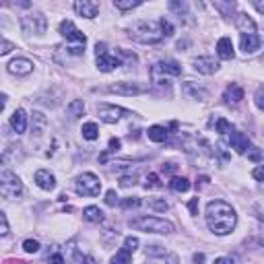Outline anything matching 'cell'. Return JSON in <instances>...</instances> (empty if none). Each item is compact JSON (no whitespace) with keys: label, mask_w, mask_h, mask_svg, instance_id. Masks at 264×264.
<instances>
[{"label":"cell","mask_w":264,"mask_h":264,"mask_svg":"<svg viewBox=\"0 0 264 264\" xmlns=\"http://www.w3.org/2000/svg\"><path fill=\"white\" fill-rule=\"evenodd\" d=\"M206 225L217 235L231 233L237 225V215H235L233 206L223 200H210L206 204Z\"/></svg>","instance_id":"cell-1"},{"label":"cell","mask_w":264,"mask_h":264,"mask_svg":"<svg viewBox=\"0 0 264 264\" xmlns=\"http://www.w3.org/2000/svg\"><path fill=\"white\" fill-rule=\"evenodd\" d=\"M130 35L140 44H157L165 38L163 29H161V19L159 21H138V23H134L130 27Z\"/></svg>","instance_id":"cell-2"},{"label":"cell","mask_w":264,"mask_h":264,"mask_svg":"<svg viewBox=\"0 0 264 264\" xmlns=\"http://www.w3.org/2000/svg\"><path fill=\"white\" fill-rule=\"evenodd\" d=\"M128 225L132 229H138V231H145V233H173V225L165 219H159V217H136V219H130Z\"/></svg>","instance_id":"cell-3"},{"label":"cell","mask_w":264,"mask_h":264,"mask_svg":"<svg viewBox=\"0 0 264 264\" xmlns=\"http://www.w3.org/2000/svg\"><path fill=\"white\" fill-rule=\"evenodd\" d=\"M60 35L66 40V42H70V44H75V46H70L68 48V52L70 54H75V56H81L83 52H85V44H87V38H85V33L83 31H79L77 27H75V23L73 21H62L60 23Z\"/></svg>","instance_id":"cell-4"},{"label":"cell","mask_w":264,"mask_h":264,"mask_svg":"<svg viewBox=\"0 0 264 264\" xmlns=\"http://www.w3.org/2000/svg\"><path fill=\"white\" fill-rule=\"evenodd\" d=\"M21 192H23V182L17 178V173H13L11 169L5 167L0 171V194L13 200L17 196H21Z\"/></svg>","instance_id":"cell-5"},{"label":"cell","mask_w":264,"mask_h":264,"mask_svg":"<svg viewBox=\"0 0 264 264\" xmlns=\"http://www.w3.org/2000/svg\"><path fill=\"white\" fill-rule=\"evenodd\" d=\"M75 190L81 196H97L99 190H101V182H99V178L95 173L87 171V173L79 175V178L75 180Z\"/></svg>","instance_id":"cell-6"},{"label":"cell","mask_w":264,"mask_h":264,"mask_svg":"<svg viewBox=\"0 0 264 264\" xmlns=\"http://www.w3.org/2000/svg\"><path fill=\"white\" fill-rule=\"evenodd\" d=\"M95 56H97V68L101 73H112L118 66H122V60L114 54H108V46L105 44H97L95 46Z\"/></svg>","instance_id":"cell-7"},{"label":"cell","mask_w":264,"mask_h":264,"mask_svg":"<svg viewBox=\"0 0 264 264\" xmlns=\"http://www.w3.org/2000/svg\"><path fill=\"white\" fill-rule=\"evenodd\" d=\"M21 27H23V33L27 35H42L46 33L48 29V21H46V17L42 13H35V15H27L21 19Z\"/></svg>","instance_id":"cell-8"},{"label":"cell","mask_w":264,"mask_h":264,"mask_svg":"<svg viewBox=\"0 0 264 264\" xmlns=\"http://www.w3.org/2000/svg\"><path fill=\"white\" fill-rule=\"evenodd\" d=\"M97 112H99V118L105 122V124H116V122L122 120V116L128 114L124 108H118V105H112V103H99Z\"/></svg>","instance_id":"cell-9"},{"label":"cell","mask_w":264,"mask_h":264,"mask_svg":"<svg viewBox=\"0 0 264 264\" xmlns=\"http://www.w3.org/2000/svg\"><path fill=\"white\" fill-rule=\"evenodd\" d=\"M138 248V239L136 237H126L124 239V245L116 252V256L112 258V264H130L132 262V252Z\"/></svg>","instance_id":"cell-10"},{"label":"cell","mask_w":264,"mask_h":264,"mask_svg":"<svg viewBox=\"0 0 264 264\" xmlns=\"http://www.w3.org/2000/svg\"><path fill=\"white\" fill-rule=\"evenodd\" d=\"M110 91L118 95H143L149 91L147 83H116L110 85Z\"/></svg>","instance_id":"cell-11"},{"label":"cell","mask_w":264,"mask_h":264,"mask_svg":"<svg viewBox=\"0 0 264 264\" xmlns=\"http://www.w3.org/2000/svg\"><path fill=\"white\" fill-rule=\"evenodd\" d=\"M194 70L200 75H215L219 70V62L213 56H200L194 60Z\"/></svg>","instance_id":"cell-12"},{"label":"cell","mask_w":264,"mask_h":264,"mask_svg":"<svg viewBox=\"0 0 264 264\" xmlns=\"http://www.w3.org/2000/svg\"><path fill=\"white\" fill-rule=\"evenodd\" d=\"M75 11L79 17H85V19H95L99 13V3H93V0H79V3H75Z\"/></svg>","instance_id":"cell-13"},{"label":"cell","mask_w":264,"mask_h":264,"mask_svg":"<svg viewBox=\"0 0 264 264\" xmlns=\"http://www.w3.org/2000/svg\"><path fill=\"white\" fill-rule=\"evenodd\" d=\"M7 68H9L11 75L25 77V75H29L31 70H33V62L27 60V58H15V60H11V62L7 64Z\"/></svg>","instance_id":"cell-14"},{"label":"cell","mask_w":264,"mask_h":264,"mask_svg":"<svg viewBox=\"0 0 264 264\" xmlns=\"http://www.w3.org/2000/svg\"><path fill=\"white\" fill-rule=\"evenodd\" d=\"M48 130V120L44 114L33 112V128H31V143H38V140L46 134Z\"/></svg>","instance_id":"cell-15"},{"label":"cell","mask_w":264,"mask_h":264,"mask_svg":"<svg viewBox=\"0 0 264 264\" xmlns=\"http://www.w3.org/2000/svg\"><path fill=\"white\" fill-rule=\"evenodd\" d=\"M33 180H35V184H38L42 190L50 192V190L56 188V178L48 169H38V171H35V175H33Z\"/></svg>","instance_id":"cell-16"},{"label":"cell","mask_w":264,"mask_h":264,"mask_svg":"<svg viewBox=\"0 0 264 264\" xmlns=\"http://www.w3.org/2000/svg\"><path fill=\"white\" fill-rule=\"evenodd\" d=\"M182 91H184L188 97L198 99V101H206V99H208V91L204 89V87H200L198 83H192V81H188V83L182 85Z\"/></svg>","instance_id":"cell-17"},{"label":"cell","mask_w":264,"mask_h":264,"mask_svg":"<svg viewBox=\"0 0 264 264\" xmlns=\"http://www.w3.org/2000/svg\"><path fill=\"white\" fill-rule=\"evenodd\" d=\"M229 145H231V149H235L241 155L245 151H250V138L245 136L243 132H239V130H233L229 134Z\"/></svg>","instance_id":"cell-18"},{"label":"cell","mask_w":264,"mask_h":264,"mask_svg":"<svg viewBox=\"0 0 264 264\" xmlns=\"http://www.w3.org/2000/svg\"><path fill=\"white\" fill-rule=\"evenodd\" d=\"M262 46V38L256 33H250V35H241V50L243 54H254L256 50H260Z\"/></svg>","instance_id":"cell-19"},{"label":"cell","mask_w":264,"mask_h":264,"mask_svg":"<svg viewBox=\"0 0 264 264\" xmlns=\"http://www.w3.org/2000/svg\"><path fill=\"white\" fill-rule=\"evenodd\" d=\"M11 126L17 134H23L25 128H27V114L25 110H15L13 116H11Z\"/></svg>","instance_id":"cell-20"},{"label":"cell","mask_w":264,"mask_h":264,"mask_svg":"<svg viewBox=\"0 0 264 264\" xmlns=\"http://www.w3.org/2000/svg\"><path fill=\"white\" fill-rule=\"evenodd\" d=\"M155 66H157V70H159V73H163L165 77H167V75H171V77H180V75H182V66L175 62V60H163V62H157Z\"/></svg>","instance_id":"cell-21"},{"label":"cell","mask_w":264,"mask_h":264,"mask_svg":"<svg viewBox=\"0 0 264 264\" xmlns=\"http://www.w3.org/2000/svg\"><path fill=\"white\" fill-rule=\"evenodd\" d=\"M235 27L241 31V35H250V33H256V23L250 19L248 15H237L235 17Z\"/></svg>","instance_id":"cell-22"},{"label":"cell","mask_w":264,"mask_h":264,"mask_svg":"<svg viewBox=\"0 0 264 264\" xmlns=\"http://www.w3.org/2000/svg\"><path fill=\"white\" fill-rule=\"evenodd\" d=\"M241 99H243V89L239 85H233V83L227 87L225 93H223V101L225 103H239Z\"/></svg>","instance_id":"cell-23"},{"label":"cell","mask_w":264,"mask_h":264,"mask_svg":"<svg viewBox=\"0 0 264 264\" xmlns=\"http://www.w3.org/2000/svg\"><path fill=\"white\" fill-rule=\"evenodd\" d=\"M217 54L223 60H231L233 58V44H231L229 38H221L217 42Z\"/></svg>","instance_id":"cell-24"},{"label":"cell","mask_w":264,"mask_h":264,"mask_svg":"<svg viewBox=\"0 0 264 264\" xmlns=\"http://www.w3.org/2000/svg\"><path fill=\"white\" fill-rule=\"evenodd\" d=\"M167 128L165 126H151L149 130H147V136H149V140H153V143H165L167 140Z\"/></svg>","instance_id":"cell-25"},{"label":"cell","mask_w":264,"mask_h":264,"mask_svg":"<svg viewBox=\"0 0 264 264\" xmlns=\"http://www.w3.org/2000/svg\"><path fill=\"white\" fill-rule=\"evenodd\" d=\"M83 217L89 221V223H101L103 221V213L99 210V206H87L83 210Z\"/></svg>","instance_id":"cell-26"},{"label":"cell","mask_w":264,"mask_h":264,"mask_svg":"<svg viewBox=\"0 0 264 264\" xmlns=\"http://www.w3.org/2000/svg\"><path fill=\"white\" fill-rule=\"evenodd\" d=\"M66 110H68V116H70V118L77 120V118H81L83 112H85V103H83V99H75V101L68 103Z\"/></svg>","instance_id":"cell-27"},{"label":"cell","mask_w":264,"mask_h":264,"mask_svg":"<svg viewBox=\"0 0 264 264\" xmlns=\"http://www.w3.org/2000/svg\"><path fill=\"white\" fill-rule=\"evenodd\" d=\"M169 188L173 192H188L190 190V182L186 178H180V175H175V178H171L169 182Z\"/></svg>","instance_id":"cell-28"},{"label":"cell","mask_w":264,"mask_h":264,"mask_svg":"<svg viewBox=\"0 0 264 264\" xmlns=\"http://www.w3.org/2000/svg\"><path fill=\"white\" fill-rule=\"evenodd\" d=\"M81 132H83V138H87V140H95L99 136V130H97L95 122H87V124H83Z\"/></svg>","instance_id":"cell-29"},{"label":"cell","mask_w":264,"mask_h":264,"mask_svg":"<svg viewBox=\"0 0 264 264\" xmlns=\"http://www.w3.org/2000/svg\"><path fill=\"white\" fill-rule=\"evenodd\" d=\"M213 124H215V128H217L219 134H231V132H233L231 124H229V122H227L225 118H217V120L213 122Z\"/></svg>","instance_id":"cell-30"},{"label":"cell","mask_w":264,"mask_h":264,"mask_svg":"<svg viewBox=\"0 0 264 264\" xmlns=\"http://www.w3.org/2000/svg\"><path fill=\"white\" fill-rule=\"evenodd\" d=\"M114 7L120 11H130V9L140 7V0H114Z\"/></svg>","instance_id":"cell-31"},{"label":"cell","mask_w":264,"mask_h":264,"mask_svg":"<svg viewBox=\"0 0 264 264\" xmlns=\"http://www.w3.org/2000/svg\"><path fill=\"white\" fill-rule=\"evenodd\" d=\"M147 204H149V208L159 210V213H165V210L169 208V204H167L165 200H161V198H149V200H147Z\"/></svg>","instance_id":"cell-32"},{"label":"cell","mask_w":264,"mask_h":264,"mask_svg":"<svg viewBox=\"0 0 264 264\" xmlns=\"http://www.w3.org/2000/svg\"><path fill=\"white\" fill-rule=\"evenodd\" d=\"M169 9L178 13L180 19H182V17H184V19H186V17H190V15H188V5H186V3H169Z\"/></svg>","instance_id":"cell-33"},{"label":"cell","mask_w":264,"mask_h":264,"mask_svg":"<svg viewBox=\"0 0 264 264\" xmlns=\"http://www.w3.org/2000/svg\"><path fill=\"white\" fill-rule=\"evenodd\" d=\"M23 250H25L27 254H35V252H40V241H38V239H25Z\"/></svg>","instance_id":"cell-34"},{"label":"cell","mask_w":264,"mask_h":264,"mask_svg":"<svg viewBox=\"0 0 264 264\" xmlns=\"http://www.w3.org/2000/svg\"><path fill=\"white\" fill-rule=\"evenodd\" d=\"M118 58H120V60L124 58V60H126V64H132V66L136 64V56H134V54H130L128 50H118Z\"/></svg>","instance_id":"cell-35"},{"label":"cell","mask_w":264,"mask_h":264,"mask_svg":"<svg viewBox=\"0 0 264 264\" xmlns=\"http://www.w3.org/2000/svg\"><path fill=\"white\" fill-rule=\"evenodd\" d=\"M145 188H147V190H149V188H161V182H159V178H157V173H149V175H147Z\"/></svg>","instance_id":"cell-36"},{"label":"cell","mask_w":264,"mask_h":264,"mask_svg":"<svg viewBox=\"0 0 264 264\" xmlns=\"http://www.w3.org/2000/svg\"><path fill=\"white\" fill-rule=\"evenodd\" d=\"M136 184V175H122L120 178V186L122 188H130Z\"/></svg>","instance_id":"cell-37"},{"label":"cell","mask_w":264,"mask_h":264,"mask_svg":"<svg viewBox=\"0 0 264 264\" xmlns=\"http://www.w3.org/2000/svg\"><path fill=\"white\" fill-rule=\"evenodd\" d=\"M254 101H256V105L260 110H264V87H260V89L256 91V95H254Z\"/></svg>","instance_id":"cell-38"},{"label":"cell","mask_w":264,"mask_h":264,"mask_svg":"<svg viewBox=\"0 0 264 264\" xmlns=\"http://www.w3.org/2000/svg\"><path fill=\"white\" fill-rule=\"evenodd\" d=\"M116 202H118V194H116V190H108V194H105V204L114 206Z\"/></svg>","instance_id":"cell-39"},{"label":"cell","mask_w":264,"mask_h":264,"mask_svg":"<svg viewBox=\"0 0 264 264\" xmlns=\"http://www.w3.org/2000/svg\"><path fill=\"white\" fill-rule=\"evenodd\" d=\"M161 29H163V35H165V38L173 35V27H171V23H169L167 19H161Z\"/></svg>","instance_id":"cell-40"},{"label":"cell","mask_w":264,"mask_h":264,"mask_svg":"<svg viewBox=\"0 0 264 264\" xmlns=\"http://www.w3.org/2000/svg\"><path fill=\"white\" fill-rule=\"evenodd\" d=\"M11 50H15V46H13L9 40H3V44H0V54H3V56H7Z\"/></svg>","instance_id":"cell-41"},{"label":"cell","mask_w":264,"mask_h":264,"mask_svg":"<svg viewBox=\"0 0 264 264\" xmlns=\"http://www.w3.org/2000/svg\"><path fill=\"white\" fill-rule=\"evenodd\" d=\"M252 178L258 180V182H264V165H258V167L252 171Z\"/></svg>","instance_id":"cell-42"},{"label":"cell","mask_w":264,"mask_h":264,"mask_svg":"<svg viewBox=\"0 0 264 264\" xmlns=\"http://www.w3.org/2000/svg\"><path fill=\"white\" fill-rule=\"evenodd\" d=\"M120 147H122L120 138H112V140H110V149H108V153H118V151H120Z\"/></svg>","instance_id":"cell-43"},{"label":"cell","mask_w":264,"mask_h":264,"mask_svg":"<svg viewBox=\"0 0 264 264\" xmlns=\"http://www.w3.org/2000/svg\"><path fill=\"white\" fill-rule=\"evenodd\" d=\"M138 204H140L138 198H126V200H122V206H124V208H134Z\"/></svg>","instance_id":"cell-44"},{"label":"cell","mask_w":264,"mask_h":264,"mask_svg":"<svg viewBox=\"0 0 264 264\" xmlns=\"http://www.w3.org/2000/svg\"><path fill=\"white\" fill-rule=\"evenodd\" d=\"M188 208H190L192 215H196V213H198V198H192L190 204H188Z\"/></svg>","instance_id":"cell-45"},{"label":"cell","mask_w":264,"mask_h":264,"mask_svg":"<svg viewBox=\"0 0 264 264\" xmlns=\"http://www.w3.org/2000/svg\"><path fill=\"white\" fill-rule=\"evenodd\" d=\"M0 221H3V231H0V233L7 235L9 233V221H7V215L5 213H0Z\"/></svg>","instance_id":"cell-46"},{"label":"cell","mask_w":264,"mask_h":264,"mask_svg":"<svg viewBox=\"0 0 264 264\" xmlns=\"http://www.w3.org/2000/svg\"><path fill=\"white\" fill-rule=\"evenodd\" d=\"M48 264H64V258L60 254H54V256L48 258Z\"/></svg>","instance_id":"cell-47"},{"label":"cell","mask_w":264,"mask_h":264,"mask_svg":"<svg viewBox=\"0 0 264 264\" xmlns=\"http://www.w3.org/2000/svg\"><path fill=\"white\" fill-rule=\"evenodd\" d=\"M215 264H233V260L231 258H217Z\"/></svg>","instance_id":"cell-48"},{"label":"cell","mask_w":264,"mask_h":264,"mask_svg":"<svg viewBox=\"0 0 264 264\" xmlns=\"http://www.w3.org/2000/svg\"><path fill=\"white\" fill-rule=\"evenodd\" d=\"M252 5H254V7H256V9H258V11H260V13L264 15V3H260V0H254Z\"/></svg>","instance_id":"cell-49"},{"label":"cell","mask_w":264,"mask_h":264,"mask_svg":"<svg viewBox=\"0 0 264 264\" xmlns=\"http://www.w3.org/2000/svg\"><path fill=\"white\" fill-rule=\"evenodd\" d=\"M194 262H196V264L204 262V254H194Z\"/></svg>","instance_id":"cell-50"},{"label":"cell","mask_w":264,"mask_h":264,"mask_svg":"<svg viewBox=\"0 0 264 264\" xmlns=\"http://www.w3.org/2000/svg\"><path fill=\"white\" fill-rule=\"evenodd\" d=\"M250 157H252V159H254V161H258V159H260V153H258V151H254V153H252Z\"/></svg>","instance_id":"cell-51"},{"label":"cell","mask_w":264,"mask_h":264,"mask_svg":"<svg viewBox=\"0 0 264 264\" xmlns=\"http://www.w3.org/2000/svg\"><path fill=\"white\" fill-rule=\"evenodd\" d=\"M17 264H25V262H17Z\"/></svg>","instance_id":"cell-52"}]
</instances>
